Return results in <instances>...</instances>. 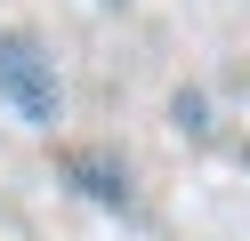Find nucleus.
<instances>
[{"label":"nucleus","mask_w":250,"mask_h":241,"mask_svg":"<svg viewBox=\"0 0 250 241\" xmlns=\"http://www.w3.org/2000/svg\"><path fill=\"white\" fill-rule=\"evenodd\" d=\"M0 96L24 112V121H49L57 112V73H49V56H41L33 40H17V32H0Z\"/></svg>","instance_id":"f257e3e1"}]
</instances>
